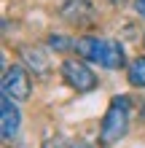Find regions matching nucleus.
<instances>
[{
	"instance_id": "obj_8",
	"label": "nucleus",
	"mask_w": 145,
	"mask_h": 148,
	"mask_svg": "<svg viewBox=\"0 0 145 148\" xmlns=\"http://www.w3.org/2000/svg\"><path fill=\"white\" fill-rule=\"evenodd\" d=\"M126 78H129L132 86H145V57L132 59L129 70H126Z\"/></svg>"
},
{
	"instance_id": "obj_1",
	"label": "nucleus",
	"mask_w": 145,
	"mask_h": 148,
	"mask_svg": "<svg viewBox=\"0 0 145 148\" xmlns=\"http://www.w3.org/2000/svg\"><path fill=\"white\" fill-rule=\"evenodd\" d=\"M75 51L89 59L94 65H102L108 70H116V67L124 65V46L116 40H102V38H94V35H83L75 40Z\"/></svg>"
},
{
	"instance_id": "obj_5",
	"label": "nucleus",
	"mask_w": 145,
	"mask_h": 148,
	"mask_svg": "<svg viewBox=\"0 0 145 148\" xmlns=\"http://www.w3.org/2000/svg\"><path fill=\"white\" fill-rule=\"evenodd\" d=\"M0 108H3V116H0V132H3V140H11V137L19 132L22 113H19V108H16V102L11 97H5V94H3Z\"/></svg>"
},
{
	"instance_id": "obj_4",
	"label": "nucleus",
	"mask_w": 145,
	"mask_h": 148,
	"mask_svg": "<svg viewBox=\"0 0 145 148\" xmlns=\"http://www.w3.org/2000/svg\"><path fill=\"white\" fill-rule=\"evenodd\" d=\"M62 78L73 86L75 92H91L97 86L94 70H89V65L78 62V59H65L62 62Z\"/></svg>"
},
{
	"instance_id": "obj_7",
	"label": "nucleus",
	"mask_w": 145,
	"mask_h": 148,
	"mask_svg": "<svg viewBox=\"0 0 145 148\" xmlns=\"http://www.w3.org/2000/svg\"><path fill=\"white\" fill-rule=\"evenodd\" d=\"M22 57H24V62H27L32 70H38L40 75L48 70V59H46V54L40 49H22Z\"/></svg>"
},
{
	"instance_id": "obj_10",
	"label": "nucleus",
	"mask_w": 145,
	"mask_h": 148,
	"mask_svg": "<svg viewBox=\"0 0 145 148\" xmlns=\"http://www.w3.org/2000/svg\"><path fill=\"white\" fill-rule=\"evenodd\" d=\"M48 43H51L57 51H67L70 46H75L73 40H67V38H62V35H51V38H48Z\"/></svg>"
},
{
	"instance_id": "obj_3",
	"label": "nucleus",
	"mask_w": 145,
	"mask_h": 148,
	"mask_svg": "<svg viewBox=\"0 0 145 148\" xmlns=\"http://www.w3.org/2000/svg\"><path fill=\"white\" fill-rule=\"evenodd\" d=\"M30 92H32V84H30L27 70H24L22 65L5 67V73H3V94L5 97H11L14 102H19V100H27Z\"/></svg>"
},
{
	"instance_id": "obj_2",
	"label": "nucleus",
	"mask_w": 145,
	"mask_h": 148,
	"mask_svg": "<svg viewBox=\"0 0 145 148\" xmlns=\"http://www.w3.org/2000/svg\"><path fill=\"white\" fill-rule=\"evenodd\" d=\"M129 116H132V102L124 94H116L108 105V113L102 119V132H99V143L102 145H113L126 135L129 129Z\"/></svg>"
},
{
	"instance_id": "obj_12",
	"label": "nucleus",
	"mask_w": 145,
	"mask_h": 148,
	"mask_svg": "<svg viewBox=\"0 0 145 148\" xmlns=\"http://www.w3.org/2000/svg\"><path fill=\"white\" fill-rule=\"evenodd\" d=\"M142 43H145V38H142Z\"/></svg>"
},
{
	"instance_id": "obj_9",
	"label": "nucleus",
	"mask_w": 145,
	"mask_h": 148,
	"mask_svg": "<svg viewBox=\"0 0 145 148\" xmlns=\"http://www.w3.org/2000/svg\"><path fill=\"white\" fill-rule=\"evenodd\" d=\"M43 148H91L83 140H67V137H48L43 143Z\"/></svg>"
},
{
	"instance_id": "obj_11",
	"label": "nucleus",
	"mask_w": 145,
	"mask_h": 148,
	"mask_svg": "<svg viewBox=\"0 0 145 148\" xmlns=\"http://www.w3.org/2000/svg\"><path fill=\"white\" fill-rule=\"evenodd\" d=\"M137 14L145 16V0H137Z\"/></svg>"
},
{
	"instance_id": "obj_6",
	"label": "nucleus",
	"mask_w": 145,
	"mask_h": 148,
	"mask_svg": "<svg viewBox=\"0 0 145 148\" xmlns=\"http://www.w3.org/2000/svg\"><path fill=\"white\" fill-rule=\"evenodd\" d=\"M81 14L86 16V19H91L94 16V8H91V3H86V0H67V3L62 5V16L65 19H70L73 24H81Z\"/></svg>"
}]
</instances>
